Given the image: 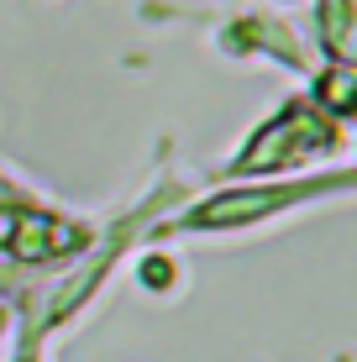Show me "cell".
Listing matches in <instances>:
<instances>
[{
    "instance_id": "1",
    "label": "cell",
    "mask_w": 357,
    "mask_h": 362,
    "mask_svg": "<svg viewBox=\"0 0 357 362\" xmlns=\"http://www.w3.org/2000/svg\"><path fill=\"white\" fill-rule=\"evenodd\" d=\"M352 189V168L336 173H315V179H242L231 189H216L194 205H179V216L153 221L147 236L163 242V236H221V231H252L263 221L294 216L300 205H315L326 194H347Z\"/></svg>"
},
{
    "instance_id": "5",
    "label": "cell",
    "mask_w": 357,
    "mask_h": 362,
    "mask_svg": "<svg viewBox=\"0 0 357 362\" xmlns=\"http://www.w3.org/2000/svg\"><path fill=\"white\" fill-rule=\"evenodd\" d=\"M11 320H16V305H0V336L11 331Z\"/></svg>"
},
{
    "instance_id": "2",
    "label": "cell",
    "mask_w": 357,
    "mask_h": 362,
    "mask_svg": "<svg viewBox=\"0 0 357 362\" xmlns=\"http://www.w3.org/2000/svg\"><path fill=\"white\" fill-rule=\"evenodd\" d=\"M341 147H347V127L315 110L310 95H294L252 127V136L221 163V179H289L294 168L331 158Z\"/></svg>"
},
{
    "instance_id": "3",
    "label": "cell",
    "mask_w": 357,
    "mask_h": 362,
    "mask_svg": "<svg viewBox=\"0 0 357 362\" xmlns=\"http://www.w3.org/2000/svg\"><path fill=\"white\" fill-rule=\"evenodd\" d=\"M352 79H357L352 64H326V69L310 79V105L326 110L331 121H341V127H347L352 110H357V84H352Z\"/></svg>"
},
{
    "instance_id": "4",
    "label": "cell",
    "mask_w": 357,
    "mask_h": 362,
    "mask_svg": "<svg viewBox=\"0 0 357 362\" xmlns=\"http://www.w3.org/2000/svg\"><path fill=\"white\" fill-rule=\"evenodd\" d=\"M42 341H47V336L27 320V326H21V336H16V357H11V362H47V357H42Z\"/></svg>"
}]
</instances>
